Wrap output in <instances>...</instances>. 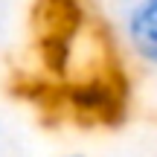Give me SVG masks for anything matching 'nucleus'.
<instances>
[{
    "mask_svg": "<svg viewBox=\"0 0 157 157\" xmlns=\"http://www.w3.org/2000/svg\"><path fill=\"white\" fill-rule=\"evenodd\" d=\"M122 32L131 52L148 67H157V0H134L122 17Z\"/></svg>",
    "mask_w": 157,
    "mask_h": 157,
    "instance_id": "1",
    "label": "nucleus"
},
{
    "mask_svg": "<svg viewBox=\"0 0 157 157\" xmlns=\"http://www.w3.org/2000/svg\"><path fill=\"white\" fill-rule=\"evenodd\" d=\"M64 157H82V154H64Z\"/></svg>",
    "mask_w": 157,
    "mask_h": 157,
    "instance_id": "2",
    "label": "nucleus"
}]
</instances>
